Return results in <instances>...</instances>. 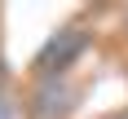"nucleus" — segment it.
<instances>
[{
    "instance_id": "1",
    "label": "nucleus",
    "mask_w": 128,
    "mask_h": 119,
    "mask_svg": "<svg viewBox=\"0 0 128 119\" xmlns=\"http://www.w3.org/2000/svg\"><path fill=\"white\" fill-rule=\"evenodd\" d=\"M84 49H88V35H84L80 26H62V31H58V35H49V44L40 49L36 66L44 71V75H58V71H66V66L75 62Z\"/></svg>"
},
{
    "instance_id": "2",
    "label": "nucleus",
    "mask_w": 128,
    "mask_h": 119,
    "mask_svg": "<svg viewBox=\"0 0 128 119\" xmlns=\"http://www.w3.org/2000/svg\"><path fill=\"white\" fill-rule=\"evenodd\" d=\"M26 110H31V119H62L71 110V88H66L62 79H44Z\"/></svg>"
},
{
    "instance_id": "3",
    "label": "nucleus",
    "mask_w": 128,
    "mask_h": 119,
    "mask_svg": "<svg viewBox=\"0 0 128 119\" xmlns=\"http://www.w3.org/2000/svg\"><path fill=\"white\" fill-rule=\"evenodd\" d=\"M110 119H128V115H110Z\"/></svg>"
}]
</instances>
